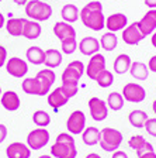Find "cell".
<instances>
[{
  "label": "cell",
  "mask_w": 156,
  "mask_h": 158,
  "mask_svg": "<svg viewBox=\"0 0 156 158\" xmlns=\"http://www.w3.org/2000/svg\"><path fill=\"white\" fill-rule=\"evenodd\" d=\"M63 61V55H62L61 51L55 48H49L45 51V61H44V65L49 69H54V68H58L59 65L62 64Z\"/></svg>",
  "instance_id": "obj_22"
},
{
  "label": "cell",
  "mask_w": 156,
  "mask_h": 158,
  "mask_svg": "<svg viewBox=\"0 0 156 158\" xmlns=\"http://www.w3.org/2000/svg\"><path fill=\"white\" fill-rule=\"evenodd\" d=\"M89 112L90 116L94 122H103L106 120L108 116V106L107 103L104 102L103 99L97 98V96H93V98L89 99Z\"/></svg>",
  "instance_id": "obj_8"
},
{
  "label": "cell",
  "mask_w": 156,
  "mask_h": 158,
  "mask_svg": "<svg viewBox=\"0 0 156 158\" xmlns=\"http://www.w3.org/2000/svg\"><path fill=\"white\" fill-rule=\"evenodd\" d=\"M86 158H101V155H98L97 152H90L86 155Z\"/></svg>",
  "instance_id": "obj_47"
},
{
  "label": "cell",
  "mask_w": 156,
  "mask_h": 158,
  "mask_svg": "<svg viewBox=\"0 0 156 158\" xmlns=\"http://www.w3.org/2000/svg\"><path fill=\"white\" fill-rule=\"evenodd\" d=\"M0 103L6 110L9 112H16L18 110L20 106H21V100H20V96L17 95L14 90H6L4 93H2L0 96Z\"/></svg>",
  "instance_id": "obj_20"
},
{
  "label": "cell",
  "mask_w": 156,
  "mask_h": 158,
  "mask_svg": "<svg viewBox=\"0 0 156 158\" xmlns=\"http://www.w3.org/2000/svg\"><path fill=\"white\" fill-rule=\"evenodd\" d=\"M6 155L7 158H30L31 157V150L24 143L16 141L9 144V147L6 148Z\"/></svg>",
  "instance_id": "obj_19"
},
{
  "label": "cell",
  "mask_w": 156,
  "mask_h": 158,
  "mask_svg": "<svg viewBox=\"0 0 156 158\" xmlns=\"http://www.w3.org/2000/svg\"><path fill=\"white\" fill-rule=\"evenodd\" d=\"M148 118H149L148 117V113L143 112V110H139V109L132 110V112L130 113V116H128L130 123L134 126V127H137V128H142Z\"/></svg>",
  "instance_id": "obj_31"
},
{
  "label": "cell",
  "mask_w": 156,
  "mask_h": 158,
  "mask_svg": "<svg viewBox=\"0 0 156 158\" xmlns=\"http://www.w3.org/2000/svg\"><path fill=\"white\" fill-rule=\"evenodd\" d=\"M61 16H62V20L65 23H75L79 20V9L76 4H72V3H68L65 6L62 7L61 10Z\"/></svg>",
  "instance_id": "obj_27"
},
{
  "label": "cell",
  "mask_w": 156,
  "mask_h": 158,
  "mask_svg": "<svg viewBox=\"0 0 156 158\" xmlns=\"http://www.w3.org/2000/svg\"><path fill=\"white\" fill-rule=\"evenodd\" d=\"M104 69H106V58H104L100 52H97V54H94V55H91L87 66H85V72L89 79L96 81L98 73L103 72Z\"/></svg>",
  "instance_id": "obj_11"
},
{
  "label": "cell",
  "mask_w": 156,
  "mask_h": 158,
  "mask_svg": "<svg viewBox=\"0 0 156 158\" xmlns=\"http://www.w3.org/2000/svg\"><path fill=\"white\" fill-rule=\"evenodd\" d=\"M85 73V65L82 61H72L61 75L62 85H79V81Z\"/></svg>",
  "instance_id": "obj_5"
},
{
  "label": "cell",
  "mask_w": 156,
  "mask_h": 158,
  "mask_svg": "<svg viewBox=\"0 0 156 158\" xmlns=\"http://www.w3.org/2000/svg\"><path fill=\"white\" fill-rule=\"evenodd\" d=\"M68 100H69L68 95L63 92V89H62L61 86L54 89V90H51V92L46 95V102H48V105L51 106L55 112H58L61 107H63V106L68 103Z\"/></svg>",
  "instance_id": "obj_14"
},
{
  "label": "cell",
  "mask_w": 156,
  "mask_h": 158,
  "mask_svg": "<svg viewBox=\"0 0 156 158\" xmlns=\"http://www.w3.org/2000/svg\"><path fill=\"white\" fill-rule=\"evenodd\" d=\"M66 128L72 135H79L86 128V116L82 110H75L69 116L66 122Z\"/></svg>",
  "instance_id": "obj_10"
},
{
  "label": "cell",
  "mask_w": 156,
  "mask_h": 158,
  "mask_svg": "<svg viewBox=\"0 0 156 158\" xmlns=\"http://www.w3.org/2000/svg\"><path fill=\"white\" fill-rule=\"evenodd\" d=\"M78 48L86 56H91L100 51V41L96 37H85L78 43Z\"/></svg>",
  "instance_id": "obj_18"
},
{
  "label": "cell",
  "mask_w": 156,
  "mask_h": 158,
  "mask_svg": "<svg viewBox=\"0 0 156 158\" xmlns=\"http://www.w3.org/2000/svg\"><path fill=\"white\" fill-rule=\"evenodd\" d=\"M33 122L34 124H37L38 127H48L51 124V116L49 113H46L45 110H35L33 114Z\"/></svg>",
  "instance_id": "obj_33"
},
{
  "label": "cell",
  "mask_w": 156,
  "mask_h": 158,
  "mask_svg": "<svg viewBox=\"0 0 156 158\" xmlns=\"http://www.w3.org/2000/svg\"><path fill=\"white\" fill-rule=\"evenodd\" d=\"M152 109H153V113H155V114H156V100H155V102H153V105H152Z\"/></svg>",
  "instance_id": "obj_50"
},
{
  "label": "cell",
  "mask_w": 156,
  "mask_h": 158,
  "mask_svg": "<svg viewBox=\"0 0 156 158\" xmlns=\"http://www.w3.org/2000/svg\"><path fill=\"white\" fill-rule=\"evenodd\" d=\"M26 14L34 21H46L52 16V6L41 0H28L26 4Z\"/></svg>",
  "instance_id": "obj_4"
},
{
  "label": "cell",
  "mask_w": 156,
  "mask_h": 158,
  "mask_svg": "<svg viewBox=\"0 0 156 158\" xmlns=\"http://www.w3.org/2000/svg\"><path fill=\"white\" fill-rule=\"evenodd\" d=\"M51 155L54 158H76L78 148H76L75 137L70 133L58 134L54 145L51 147Z\"/></svg>",
  "instance_id": "obj_2"
},
{
  "label": "cell",
  "mask_w": 156,
  "mask_h": 158,
  "mask_svg": "<svg viewBox=\"0 0 156 158\" xmlns=\"http://www.w3.org/2000/svg\"><path fill=\"white\" fill-rule=\"evenodd\" d=\"M143 3L149 9H156V0H143Z\"/></svg>",
  "instance_id": "obj_43"
},
{
  "label": "cell",
  "mask_w": 156,
  "mask_h": 158,
  "mask_svg": "<svg viewBox=\"0 0 156 158\" xmlns=\"http://www.w3.org/2000/svg\"><path fill=\"white\" fill-rule=\"evenodd\" d=\"M124 141V135L120 130L113 127H104L100 130V141L98 145L107 152L117 151Z\"/></svg>",
  "instance_id": "obj_3"
},
{
  "label": "cell",
  "mask_w": 156,
  "mask_h": 158,
  "mask_svg": "<svg viewBox=\"0 0 156 158\" xmlns=\"http://www.w3.org/2000/svg\"><path fill=\"white\" fill-rule=\"evenodd\" d=\"M148 69L156 73V55H153L152 58L149 59V62H148Z\"/></svg>",
  "instance_id": "obj_41"
},
{
  "label": "cell",
  "mask_w": 156,
  "mask_h": 158,
  "mask_svg": "<svg viewBox=\"0 0 156 158\" xmlns=\"http://www.w3.org/2000/svg\"><path fill=\"white\" fill-rule=\"evenodd\" d=\"M49 131L44 127L34 128L27 135V145L30 150H41L49 143Z\"/></svg>",
  "instance_id": "obj_6"
},
{
  "label": "cell",
  "mask_w": 156,
  "mask_h": 158,
  "mask_svg": "<svg viewBox=\"0 0 156 158\" xmlns=\"http://www.w3.org/2000/svg\"><path fill=\"white\" fill-rule=\"evenodd\" d=\"M145 130L148 131V134L152 135V137H156V118H148L145 124H143Z\"/></svg>",
  "instance_id": "obj_37"
},
{
  "label": "cell",
  "mask_w": 156,
  "mask_h": 158,
  "mask_svg": "<svg viewBox=\"0 0 156 158\" xmlns=\"http://www.w3.org/2000/svg\"><path fill=\"white\" fill-rule=\"evenodd\" d=\"M138 158H156V152L155 151H149V152H145V154L139 155Z\"/></svg>",
  "instance_id": "obj_44"
},
{
  "label": "cell",
  "mask_w": 156,
  "mask_h": 158,
  "mask_svg": "<svg viewBox=\"0 0 156 158\" xmlns=\"http://www.w3.org/2000/svg\"><path fill=\"white\" fill-rule=\"evenodd\" d=\"M150 41H152V45L156 48V30L152 33V38H150Z\"/></svg>",
  "instance_id": "obj_48"
},
{
  "label": "cell",
  "mask_w": 156,
  "mask_h": 158,
  "mask_svg": "<svg viewBox=\"0 0 156 158\" xmlns=\"http://www.w3.org/2000/svg\"><path fill=\"white\" fill-rule=\"evenodd\" d=\"M38 79L39 82V86H41V95L42 96H46L49 92H51L52 86L55 83L56 81V75L54 72V69H49V68H45V69H41L35 76Z\"/></svg>",
  "instance_id": "obj_12"
},
{
  "label": "cell",
  "mask_w": 156,
  "mask_h": 158,
  "mask_svg": "<svg viewBox=\"0 0 156 158\" xmlns=\"http://www.w3.org/2000/svg\"><path fill=\"white\" fill-rule=\"evenodd\" d=\"M7 61V49L3 45H0V68L6 65Z\"/></svg>",
  "instance_id": "obj_38"
},
{
  "label": "cell",
  "mask_w": 156,
  "mask_h": 158,
  "mask_svg": "<svg viewBox=\"0 0 156 158\" xmlns=\"http://www.w3.org/2000/svg\"><path fill=\"white\" fill-rule=\"evenodd\" d=\"M138 27H139L141 33L146 37L152 34L156 30V9H150L149 11L145 13V16L138 21Z\"/></svg>",
  "instance_id": "obj_15"
},
{
  "label": "cell",
  "mask_w": 156,
  "mask_h": 158,
  "mask_svg": "<svg viewBox=\"0 0 156 158\" xmlns=\"http://www.w3.org/2000/svg\"><path fill=\"white\" fill-rule=\"evenodd\" d=\"M0 96H2V88H0Z\"/></svg>",
  "instance_id": "obj_51"
},
{
  "label": "cell",
  "mask_w": 156,
  "mask_h": 158,
  "mask_svg": "<svg viewBox=\"0 0 156 158\" xmlns=\"http://www.w3.org/2000/svg\"><path fill=\"white\" fill-rule=\"evenodd\" d=\"M145 143H146V140L143 138V135H132V137L130 138V141H128V144H130V147L132 148V150H135V151H139L141 148L145 145Z\"/></svg>",
  "instance_id": "obj_36"
},
{
  "label": "cell",
  "mask_w": 156,
  "mask_h": 158,
  "mask_svg": "<svg viewBox=\"0 0 156 158\" xmlns=\"http://www.w3.org/2000/svg\"><path fill=\"white\" fill-rule=\"evenodd\" d=\"M100 41V48L106 49V51H114V49L117 48L118 45V37L115 33H111V31H108V33L103 34L101 35V38L98 40Z\"/></svg>",
  "instance_id": "obj_29"
},
{
  "label": "cell",
  "mask_w": 156,
  "mask_h": 158,
  "mask_svg": "<svg viewBox=\"0 0 156 158\" xmlns=\"http://www.w3.org/2000/svg\"><path fill=\"white\" fill-rule=\"evenodd\" d=\"M131 56L127 55V54H120V55L115 58L114 61V72L118 73V75H122V73L128 72L131 68Z\"/></svg>",
  "instance_id": "obj_28"
},
{
  "label": "cell",
  "mask_w": 156,
  "mask_h": 158,
  "mask_svg": "<svg viewBox=\"0 0 156 158\" xmlns=\"http://www.w3.org/2000/svg\"><path fill=\"white\" fill-rule=\"evenodd\" d=\"M6 71L13 78H24L28 73V64L20 56H11L6 61Z\"/></svg>",
  "instance_id": "obj_9"
},
{
  "label": "cell",
  "mask_w": 156,
  "mask_h": 158,
  "mask_svg": "<svg viewBox=\"0 0 156 158\" xmlns=\"http://www.w3.org/2000/svg\"><path fill=\"white\" fill-rule=\"evenodd\" d=\"M106 103H107L108 109H111V110H114V112H118V110H121V109L124 107L125 100H124V98H122V95H121V93L111 92L110 95H108Z\"/></svg>",
  "instance_id": "obj_32"
},
{
  "label": "cell",
  "mask_w": 156,
  "mask_h": 158,
  "mask_svg": "<svg viewBox=\"0 0 156 158\" xmlns=\"http://www.w3.org/2000/svg\"><path fill=\"white\" fill-rule=\"evenodd\" d=\"M38 158H54L52 155H46V154H44V155H41V157H38Z\"/></svg>",
  "instance_id": "obj_49"
},
{
  "label": "cell",
  "mask_w": 156,
  "mask_h": 158,
  "mask_svg": "<svg viewBox=\"0 0 156 158\" xmlns=\"http://www.w3.org/2000/svg\"><path fill=\"white\" fill-rule=\"evenodd\" d=\"M82 23L93 31H101L106 27V17L103 13V4L98 0H91L79 11Z\"/></svg>",
  "instance_id": "obj_1"
},
{
  "label": "cell",
  "mask_w": 156,
  "mask_h": 158,
  "mask_svg": "<svg viewBox=\"0 0 156 158\" xmlns=\"http://www.w3.org/2000/svg\"><path fill=\"white\" fill-rule=\"evenodd\" d=\"M26 58L30 64L33 65H42L45 61V51L41 47H30L26 52Z\"/></svg>",
  "instance_id": "obj_23"
},
{
  "label": "cell",
  "mask_w": 156,
  "mask_h": 158,
  "mask_svg": "<svg viewBox=\"0 0 156 158\" xmlns=\"http://www.w3.org/2000/svg\"><path fill=\"white\" fill-rule=\"evenodd\" d=\"M21 88H23L24 93L27 95H34V96H42L41 95V86H39L38 79L34 76V78H27L23 81L21 83Z\"/></svg>",
  "instance_id": "obj_30"
},
{
  "label": "cell",
  "mask_w": 156,
  "mask_h": 158,
  "mask_svg": "<svg viewBox=\"0 0 156 158\" xmlns=\"http://www.w3.org/2000/svg\"><path fill=\"white\" fill-rule=\"evenodd\" d=\"M61 48H62V52L63 54L70 55V54H73L76 49H78V40L70 38V40H66V41H62Z\"/></svg>",
  "instance_id": "obj_35"
},
{
  "label": "cell",
  "mask_w": 156,
  "mask_h": 158,
  "mask_svg": "<svg viewBox=\"0 0 156 158\" xmlns=\"http://www.w3.org/2000/svg\"><path fill=\"white\" fill-rule=\"evenodd\" d=\"M7 137V127L4 124H0V144L6 140Z\"/></svg>",
  "instance_id": "obj_40"
},
{
  "label": "cell",
  "mask_w": 156,
  "mask_h": 158,
  "mask_svg": "<svg viewBox=\"0 0 156 158\" xmlns=\"http://www.w3.org/2000/svg\"><path fill=\"white\" fill-rule=\"evenodd\" d=\"M42 33V27L38 21L34 20H27L24 24V30H23V37H26L27 40H37Z\"/></svg>",
  "instance_id": "obj_24"
},
{
  "label": "cell",
  "mask_w": 156,
  "mask_h": 158,
  "mask_svg": "<svg viewBox=\"0 0 156 158\" xmlns=\"http://www.w3.org/2000/svg\"><path fill=\"white\" fill-rule=\"evenodd\" d=\"M122 98L124 100L131 103H141L145 100L146 98V90L143 86H141L139 83H135V82H130L122 88Z\"/></svg>",
  "instance_id": "obj_7"
},
{
  "label": "cell",
  "mask_w": 156,
  "mask_h": 158,
  "mask_svg": "<svg viewBox=\"0 0 156 158\" xmlns=\"http://www.w3.org/2000/svg\"><path fill=\"white\" fill-rule=\"evenodd\" d=\"M149 151H155V148H153V145L150 144V143H145V145H143L142 148H141L139 151H137V155L139 157V155H142V154H145V152H149Z\"/></svg>",
  "instance_id": "obj_39"
},
{
  "label": "cell",
  "mask_w": 156,
  "mask_h": 158,
  "mask_svg": "<svg viewBox=\"0 0 156 158\" xmlns=\"http://www.w3.org/2000/svg\"><path fill=\"white\" fill-rule=\"evenodd\" d=\"M4 24H6V19H4V16L2 13H0V28H3Z\"/></svg>",
  "instance_id": "obj_46"
},
{
  "label": "cell",
  "mask_w": 156,
  "mask_h": 158,
  "mask_svg": "<svg viewBox=\"0 0 156 158\" xmlns=\"http://www.w3.org/2000/svg\"><path fill=\"white\" fill-rule=\"evenodd\" d=\"M27 2H28V0H13V3H16L17 6H26Z\"/></svg>",
  "instance_id": "obj_45"
},
{
  "label": "cell",
  "mask_w": 156,
  "mask_h": 158,
  "mask_svg": "<svg viewBox=\"0 0 156 158\" xmlns=\"http://www.w3.org/2000/svg\"><path fill=\"white\" fill-rule=\"evenodd\" d=\"M143 38H145V35L141 33L137 23L130 24L122 30V41L128 45H138Z\"/></svg>",
  "instance_id": "obj_13"
},
{
  "label": "cell",
  "mask_w": 156,
  "mask_h": 158,
  "mask_svg": "<svg viewBox=\"0 0 156 158\" xmlns=\"http://www.w3.org/2000/svg\"><path fill=\"white\" fill-rule=\"evenodd\" d=\"M130 73L137 81H146L148 76H149V69H148L146 64L141 62V61H135V62L131 64Z\"/></svg>",
  "instance_id": "obj_25"
},
{
  "label": "cell",
  "mask_w": 156,
  "mask_h": 158,
  "mask_svg": "<svg viewBox=\"0 0 156 158\" xmlns=\"http://www.w3.org/2000/svg\"><path fill=\"white\" fill-rule=\"evenodd\" d=\"M127 26H128V17L124 13H114V14H110L106 19V27L111 33L122 31Z\"/></svg>",
  "instance_id": "obj_16"
},
{
  "label": "cell",
  "mask_w": 156,
  "mask_h": 158,
  "mask_svg": "<svg viewBox=\"0 0 156 158\" xmlns=\"http://www.w3.org/2000/svg\"><path fill=\"white\" fill-rule=\"evenodd\" d=\"M54 34L61 43L70 38H76L75 27L69 23H65V21H58V23L54 24Z\"/></svg>",
  "instance_id": "obj_17"
},
{
  "label": "cell",
  "mask_w": 156,
  "mask_h": 158,
  "mask_svg": "<svg viewBox=\"0 0 156 158\" xmlns=\"http://www.w3.org/2000/svg\"><path fill=\"white\" fill-rule=\"evenodd\" d=\"M27 19H23V17H13L6 21L4 27H6L7 33L13 37H20L23 35V30H24V24H26Z\"/></svg>",
  "instance_id": "obj_21"
},
{
  "label": "cell",
  "mask_w": 156,
  "mask_h": 158,
  "mask_svg": "<svg viewBox=\"0 0 156 158\" xmlns=\"http://www.w3.org/2000/svg\"><path fill=\"white\" fill-rule=\"evenodd\" d=\"M111 158H128V154L125 151H120V150H117V151L113 152V157Z\"/></svg>",
  "instance_id": "obj_42"
},
{
  "label": "cell",
  "mask_w": 156,
  "mask_h": 158,
  "mask_svg": "<svg viewBox=\"0 0 156 158\" xmlns=\"http://www.w3.org/2000/svg\"><path fill=\"white\" fill-rule=\"evenodd\" d=\"M82 140L86 145L89 147H93V145H97L100 141V130L97 127H86L82 133Z\"/></svg>",
  "instance_id": "obj_26"
},
{
  "label": "cell",
  "mask_w": 156,
  "mask_h": 158,
  "mask_svg": "<svg viewBox=\"0 0 156 158\" xmlns=\"http://www.w3.org/2000/svg\"><path fill=\"white\" fill-rule=\"evenodd\" d=\"M0 2H2V0H0Z\"/></svg>",
  "instance_id": "obj_52"
},
{
  "label": "cell",
  "mask_w": 156,
  "mask_h": 158,
  "mask_svg": "<svg viewBox=\"0 0 156 158\" xmlns=\"http://www.w3.org/2000/svg\"><path fill=\"white\" fill-rule=\"evenodd\" d=\"M96 82L100 88L106 89V88H110L111 85L114 83V76H113V72L108 71V69H104L103 72L98 73V76L96 78Z\"/></svg>",
  "instance_id": "obj_34"
}]
</instances>
